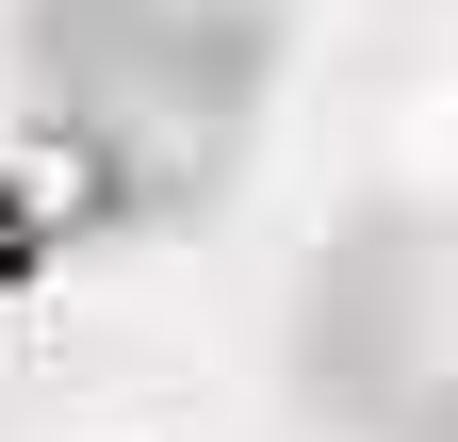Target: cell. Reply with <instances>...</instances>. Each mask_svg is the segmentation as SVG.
<instances>
[{"label":"cell","mask_w":458,"mask_h":442,"mask_svg":"<svg viewBox=\"0 0 458 442\" xmlns=\"http://www.w3.org/2000/svg\"><path fill=\"white\" fill-rule=\"evenodd\" d=\"M295 394L327 426H360V442L458 426V230H442V213H360V230L311 262Z\"/></svg>","instance_id":"cell-1"},{"label":"cell","mask_w":458,"mask_h":442,"mask_svg":"<svg viewBox=\"0 0 458 442\" xmlns=\"http://www.w3.org/2000/svg\"><path fill=\"white\" fill-rule=\"evenodd\" d=\"M426 442H458V426H426Z\"/></svg>","instance_id":"cell-2"}]
</instances>
